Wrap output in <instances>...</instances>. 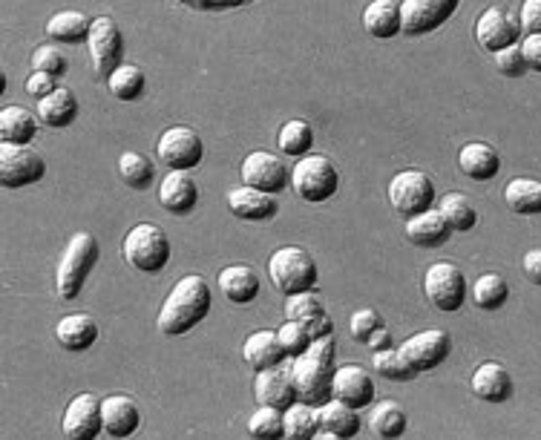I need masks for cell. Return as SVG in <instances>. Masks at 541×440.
Listing matches in <instances>:
<instances>
[{"label":"cell","instance_id":"1","mask_svg":"<svg viewBox=\"0 0 541 440\" xmlns=\"http://www.w3.org/2000/svg\"><path fill=\"white\" fill-rule=\"evenodd\" d=\"M211 305V285L199 274H188L170 288L167 300L162 302V311H159V320H156L159 331L165 337H182L211 314Z\"/></svg>","mask_w":541,"mask_h":440},{"label":"cell","instance_id":"2","mask_svg":"<svg viewBox=\"0 0 541 440\" xmlns=\"http://www.w3.org/2000/svg\"><path fill=\"white\" fill-rule=\"evenodd\" d=\"M334 354L337 343L334 334H326L320 340H314L311 346L291 357V371H294V386L297 397L306 400L311 406H323L331 397V377H334Z\"/></svg>","mask_w":541,"mask_h":440},{"label":"cell","instance_id":"3","mask_svg":"<svg viewBox=\"0 0 541 440\" xmlns=\"http://www.w3.org/2000/svg\"><path fill=\"white\" fill-rule=\"evenodd\" d=\"M98 239L90 231L72 233L61 262H58V277H55V291L61 300H75L84 288L87 277L93 274L95 262H98Z\"/></svg>","mask_w":541,"mask_h":440},{"label":"cell","instance_id":"4","mask_svg":"<svg viewBox=\"0 0 541 440\" xmlns=\"http://www.w3.org/2000/svg\"><path fill=\"white\" fill-rule=\"evenodd\" d=\"M268 277L274 282V288L291 297V294H300V291H314L317 285V262L314 256L297 248V245H288V248H280L274 251L271 259H268Z\"/></svg>","mask_w":541,"mask_h":440},{"label":"cell","instance_id":"5","mask_svg":"<svg viewBox=\"0 0 541 440\" xmlns=\"http://www.w3.org/2000/svg\"><path fill=\"white\" fill-rule=\"evenodd\" d=\"M291 187L308 205H323L340 187V173L329 156L308 153L291 167Z\"/></svg>","mask_w":541,"mask_h":440},{"label":"cell","instance_id":"6","mask_svg":"<svg viewBox=\"0 0 541 440\" xmlns=\"http://www.w3.org/2000/svg\"><path fill=\"white\" fill-rule=\"evenodd\" d=\"M124 259L142 271V274H159L170 262V239L159 225L142 222L124 236Z\"/></svg>","mask_w":541,"mask_h":440},{"label":"cell","instance_id":"7","mask_svg":"<svg viewBox=\"0 0 541 440\" xmlns=\"http://www.w3.org/2000/svg\"><path fill=\"white\" fill-rule=\"evenodd\" d=\"M424 294L438 311L452 314L467 302V279L464 271L452 262H432L424 274Z\"/></svg>","mask_w":541,"mask_h":440},{"label":"cell","instance_id":"8","mask_svg":"<svg viewBox=\"0 0 541 440\" xmlns=\"http://www.w3.org/2000/svg\"><path fill=\"white\" fill-rule=\"evenodd\" d=\"M389 202L403 219L435 208V182L424 170H400L389 182Z\"/></svg>","mask_w":541,"mask_h":440},{"label":"cell","instance_id":"9","mask_svg":"<svg viewBox=\"0 0 541 440\" xmlns=\"http://www.w3.org/2000/svg\"><path fill=\"white\" fill-rule=\"evenodd\" d=\"M47 173L44 159L29 150V144H12L3 141L0 144V182L3 187H26L41 182Z\"/></svg>","mask_w":541,"mask_h":440},{"label":"cell","instance_id":"10","mask_svg":"<svg viewBox=\"0 0 541 440\" xmlns=\"http://www.w3.org/2000/svg\"><path fill=\"white\" fill-rule=\"evenodd\" d=\"M461 0H400L403 35L421 38L444 26L458 12Z\"/></svg>","mask_w":541,"mask_h":440},{"label":"cell","instance_id":"11","mask_svg":"<svg viewBox=\"0 0 541 440\" xmlns=\"http://www.w3.org/2000/svg\"><path fill=\"white\" fill-rule=\"evenodd\" d=\"M156 156L167 170H193L205 159V144L193 127H170L156 144Z\"/></svg>","mask_w":541,"mask_h":440},{"label":"cell","instance_id":"12","mask_svg":"<svg viewBox=\"0 0 541 440\" xmlns=\"http://www.w3.org/2000/svg\"><path fill=\"white\" fill-rule=\"evenodd\" d=\"M239 176H242V185L257 187L265 193H283L288 182H291V173L280 156L268 153V150H254L242 159L239 167Z\"/></svg>","mask_w":541,"mask_h":440},{"label":"cell","instance_id":"13","mask_svg":"<svg viewBox=\"0 0 541 440\" xmlns=\"http://www.w3.org/2000/svg\"><path fill=\"white\" fill-rule=\"evenodd\" d=\"M406 363L415 369V374H424V371L438 369L452 351V340H449L447 331L441 328H429V331H418L412 337H406V343L400 346Z\"/></svg>","mask_w":541,"mask_h":440},{"label":"cell","instance_id":"14","mask_svg":"<svg viewBox=\"0 0 541 440\" xmlns=\"http://www.w3.org/2000/svg\"><path fill=\"white\" fill-rule=\"evenodd\" d=\"M254 397L259 406H274V409H288L297 403V386H294V371H291V357L283 360L280 366L257 371L254 377Z\"/></svg>","mask_w":541,"mask_h":440},{"label":"cell","instance_id":"15","mask_svg":"<svg viewBox=\"0 0 541 440\" xmlns=\"http://www.w3.org/2000/svg\"><path fill=\"white\" fill-rule=\"evenodd\" d=\"M87 47L93 55L95 72L101 78H110V72L116 70L121 64V55H124V38H121V29L116 26L113 18H95L90 26V38H87Z\"/></svg>","mask_w":541,"mask_h":440},{"label":"cell","instance_id":"16","mask_svg":"<svg viewBox=\"0 0 541 440\" xmlns=\"http://www.w3.org/2000/svg\"><path fill=\"white\" fill-rule=\"evenodd\" d=\"M64 435L72 440H93L104 432V420H101V400L95 394L84 392L75 394L61 420Z\"/></svg>","mask_w":541,"mask_h":440},{"label":"cell","instance_id":"17","mask_svg":"<svg viewBox=\"0 0 541 440\" xmlns=\"http://www.w3.org/2000/svg\"><path fill=\"white\" fill-rule=\"evenodd\" d=\"M331 397L349 403L354 409H366L375 403V380L366 369H360L357 363L337 366L331 377Z\"/></svg>","mask_w":541,"mask_h":440},{"label":"cell","instance_id":"18","mask_svg":"<svg viewBox=\"0 0 541 440\" xmlns=\"http://www.w3.org/2000/svg\"><path fill=\"white\" fill-rule=\"evenodd\" d=\"M521 38V24L516 18H510L504 9L498 6H490L481 12V18L475 21V41L487 52H498V49L510 47V44H518Z\"/></svg>","mask_w":541,"mask_h":440},{"label":"cell","instance_id":"19","mask_svg":"<svg viewBox=\"0 0 541 440\" xmlns=\"http://www.w3.org/2000/svg\"><path fill=\"white\" fill-rule=\"evenodd\" d=\"M228 210L236 219H245V222H268L277 216L280 202L274 193H265L251 185H239L228 193Z\"/></svg>","mask_w":541,"mask_h":440},{"label":"cell","instance_id":"20","mask_svg":"<svg viewBox=\"0 0 541 440\" xmlns=\"http://www.w3.org/2000/svg\"><path fill=\"white\" fill-rule=\"evenodd\" d=\"M159 202L173 216H188L199 205V185L190 176V170H167L159 185Z\"/></svg>","mask_w":541,"mask_h":440},{"label":"cell","instance_id":"21","mask_svg":"<svg viewBox=\"0 0 541 440\" xmlns=\"http://www.w3.org/2000/svg\"><path fill=\"white\" fill-rule=\"evenodd\" d=\"M360 409H354L349 403L329 397L323 406H317V415H320V432L314 438L320 440H346L354 438L360 432Z\"/></svg>","mask_w":541,"mask_h":440},{"label":"cell","instance_id":"22","mask_svg":"<svg viewBox=\"0 0 541 440\" xmlns=\"http://www.w3.org/2000/svg\"><path fill=\"white\" fill-rule=\"evenodd\" d=\"M101 420H104V432L110 438H130L139 432L142 412H139L136 400H130L127 394H110L101 400Z\"/></svg>","mask_w":541,"mask_h":440},{"label":"cell","instance_id":"23","mask_svg":"<svg viewBox=\"0 0 541 440\" xmlns=\"http://www.w3.org/2000/svg\"><path fill=\"white\" fill-rule=\"evenodd\" d=\"M242 360L251 366L254 371L271 369V366H280L283 360H288L285 346L280 343V334L271 331V328H262L245 337L242 343Z\"/></svg>","mask_w":541,"mask_h":440},{"label":"cell","instance_id":"24","mask_svg":"<svg viewBox=\"0 0 541 440\" xmlns=\"http://www.w3.org/2000/svg\"><path fill=\"white\" fill-rule=\"evenodd\" d=\"M452 236V228L438 208L421 210L406 219V239L418 248H441Z\"/></svg>","mask_w":541,"mask_h":440},{"label":"cell","instance_id":"25","mask_svg":"<svg viewBox=\"0 0 541 440\" xmlns=\"http://www.w3.org/2000/svg\"><path fill=\"white\" fill-rule=\"evenodd\" d=\"M458 167L472 182H490L501 170V156L487 141H470L458 153Z\"/></svg>","mask_w":541,"mask_h":440},{"label":"cell","instance_id":"26","mask_svg":"<svg viewBox=\"0 0 541 440\" xmlns=\"http://www.w3.org/2000/svg\"><path fill=\"white\" fill-rule=\"evenodd\" d=\"M219 291L225 300H231L234 305H248L259 297V274L251 265H228L219 271Z\"/></svg>","mask_w":541,"mask_h":440},{"label":"cell","instance_id":"27","mask_svg":"<svg viewBox=\"0 0 541 440\" xmlns=\"http://www.w3.org/2000/svg\"><path fill=\"white\" fill-rule=\"evenodd\" d=\"M472 394L484 403H504L513 394V377L501 363H481L470 380Z\"/></svg>","mask_w":541,"mask_h":440},{"label":"cell","instance_id":"28","mask_svg":"<svg viewBox=\"0 0 541 440\" xmlns=\"http://www.w3.org/2000/svg\"><path fill=\"white\" fill-rule=\"evenodd\" d=\"M363 29L380 38V41H389L403 32V21H400V3L398 0H372L366 9H363Z\"/></svg>","mask_w":541,"mask_h":440},{"label":"cell","instance_id":"29","mask_svg":"<svg viewBox=\"0 0 541 440\" xmlns=\"http://www.w3.org/2000/svg\"><path fill=\"white\" fill-rule=\"evenodd\" d=\"M55 337L67 351H87L98 340V323L90 314H67L55 325Z\"/></svg>","mask_w":541,"mask_h":440},{"label":"cell","instance_id":"30","mask_svg":"<svg viewBox=\"0 0 541 440\" xmlns=\"http://www.w3.org/2000/svg\"><path fill=\"white\" fill-rule=\"evenodd\" d=\"M75 116H78V98L67 87H58L38 101V118L44 127H52V130L70 127Z\"/></svg>","mask_w":541,"mask_h":440},{"label":"cell","instance_id":"31","mask_svg":"<svg viewBox=\"0 0 541 440\" xmlns=\"http://www.w3.org/2000/svg\"><path fill=\"white\" fill-rule=\"evenodd\" d=\"M90 26H93V21L84 12L64 9V12L49 18L47 35L49 41H58V44H84L90 38Z\"/></svg>","mask_w":541,"mask_h":440},{"label":"cell","instance_id":"32","mask_svg":"<svg viewBox=\"0 0 541 440\" xmlns=\"http://www.w3.org/2000/svg\"><path fill=\"white\" fill-rule=\"evenodd\" d=\"M38 121L41 118L29 113L26 107H3L0 113V139L12 144H32L38 136Z\"/></svg>","mask_w":541,"mask_h":440},{"label":"cell","instance_id":"33","mask_svg":"<svg viewBox=\"0 0 541 440\" xmlns=\"http://www.w3.org/2000/svg\"><path fill=\"white\" fill-rule=\"evenodd\" d=\"M504 202L513 213L521 216H539L541 213V182L530 176H518L504 187Z\"/></svg>","mask_w":541,"mask_h":440},{"label":"cell","instance_id":"34","mask_svg":"<svg viewBox=\"0 0 541 440\" xmlns=\"http://www.w3.org/2000/svg\"><path fill=\"white\" fill-rule=\"evenodd\" d=\"M409 426L406 409L400 406L398 400H380L375 403L372 415H369V429L375 432L377 438H400Z\"/></svg>","mask_w":541,"mask_h":440},{"label":"cell","instance_id":"35","mask_svg":"<svg viewBox=\"0 0 541 440\" xmlns=\"http://www.w3.org/2000/svg\"><path fill=\"white\" fill-rule=\"evenodd\" d=\"M277 144H280V153L288 156V159H303L314 147V130L303 118H291L280 127Z\"/></svg>","mask_w":541,"mask_h":440},{"label":"cell","instance_id":"36","mask_svg":"<svg viewBox=\"0 0 541 440\" xmlns=\"http://www.w3.org/2000/svg\"><path fill=\"white\" fill-rule=\"evenodd\" d=\"M283 415H285V438L308 440L320 432V415H317V406H311V403H306V400L291 403Z\"/></svg>","mask_w":541,"mask_h":440},{"label":"cell","instance_id":"37","mask_svg":"<svg viewBox=\"0 0 541 440\" xmlns=\"http://www.w3.org/2000/svg\"><path fill=\"white\" fill-rule=\"evenodd\" d=\"M438 210L444 213V219H447L452 231L467 233L478 225V210L472 205L470 196H464V193H447V196H441Z\"/></svg>","mask_w":541,"mask_h":440},{"label":"cell","instance_id":"38","mask_svg":"<svg viewBox=\"0 0 541 440\" xmlns=\"http://www.w3.org/2000/svg\"><path fill=\"white\" fill-rule=\"evenodd\" d=\"M510 300V285L501 274H481L472 285V302L481 308V311H498L504 302Z\"/></svg>","mask_w":541,"mask_h":440},{"label":"cell","instance_id":"39","mask_svg":"<svg viewBox=\"0 0 541 440\" xmlns=\"http://www.w3.org/2000/svg\"><path fill=\"white\" fill-rule=\"evenodd\" d=\"M107 87L118 101H136V98H142L147 78H144L142 67H136V64H118L107 78Z\"/></svg>","mask_w":541,"mask_h":440},{"label":"cell","instance_id":"40","mask_svg":"<svg viewBox=\"0 0 541 440\" xmlns=\"http://www.w3.org/2000/svg\"><path fill=\"white\" fill-rule=\"evenodd\" d=\"M118 173H121V179L133 190H147V187L153 185V179H156V164L150 162L147 156H142V153H136V150H127L118 159Z\"/></svg>","mask_w":541,"mask_h":440},{"label":"cell","instance_id":"41","mask_svg":"<svg viewBox=\"0 0 541 440\" xmlns=\"http://www.w3.org/2000/svg\"><path fill=\"white\" fill-rule=\"evenodd\" d=\"M372 369H375L380 377L392 380V383H406V380H412V377H415V369L406 363L403 351L392 346L380 348V351H372Z\"/></svg>","mask_w":541,"mask_h":440},{"label":"cell","instance_id":"42","mask_svg":"<svg viewBox=\"0 0 541 440\" xmlns=\"http://www.w3.org/2000/svg\"><path fill=\"white\" fill-rule=\"evenodd\" d=\"M248 435H251V438H268V440L285 438L283 409L259 406L257 412L251 415V420H248Z\"/></svg>","mask_w":541,"mask_h":440},{"label":"cell","instance_id":"43","mask_svg":"<svg viewBox=\"0 0 541 440\" xmlns=\"http://www.w3.org/2000/svg\"><path fill=\"white\" fill-rule=\"evenodd\" d=\"M277 334H280V343L285 346V354H288V357L303 354V351L314 343L303 320H285V323L277 328Z\"/></svg>","mask_w":541,"mask_h":440},{"label":"cell","instance_id":"44","mask_svg":"<svg viewBox=\"0 0 541 440\" xmlns=\"http://www.w3.org/2000/svg\"><path fill=\"white\" fill-rule=\"evenodd\" d=\"M326 305L314 291H300L285 300V320H308L314 314H323Z\"/></svg>","mask_w":541,"mask_h":440},{"label":"cell","instance_id":"45","mask_svg":"<svg viewBox=\"0 0 541 440\" xmlns=\"http://www.w3.org/2000/svg\"><path fill=\"white\" fill-rule=\"evenodd\" d=\"M493 58L495 70H498V75H504V78H521L524 72H530L527 70V61H524V52H521V41L498 49Z\"/></svg>","mask_w":541,"mask_h":440},{"label":"cell","instance_id":"46","mask_svg":"<svg viewBox=\"0 0 541 440\" xmlns=\"http://www.w3.org/2000/svg\"><path fill=\"white\" fill-rule=\"evenodd\" d=\"M67 55L61 52L58 47H38L32 52V70H41L49 72V75H64L67 72Z\"/></svg>","mask_w":541,"mask_h":440},{"label":"cell","instance_id":"47","mask_svg":"<svg viewBox=\"0 0 541 440\" xmlns=\"http://www.w3.org/2000/svg\"><path fill=\"white\" fill-rule=\"evenodd\" d=\"M380 325H383V320H380V314H377L375 308H360V311H354L352 317H349V334L357 343H366L372 337V331L380 328Z\"/></svg>","mask_w":541,"mask_h":440},{"label":"cell","instance_id":"48","mask_svg":"<svg viewBox=\"0 0 541 440\" xmlns=\"http://www.w3.org/2000/svg\"><path fill=\"white\" fill-rule=\"evenodd\" d=\"M52 90H58L55 87V75H49V72H41V70H35L29 78H26V93L32 95V98H47Z\"/></svg>","mask_w":541,"mask_h":440},{"label":"cell","instance_id":"49","mask_svg":"<svg viewBox=\"0 0 541 440\" xmlns=\"http://www.w3.org/2000/svg\"><path fill=\"white\" fill-rule=\"evenodd\" d=\"M521 52H524L527 70L541 72V32L524 35V38H521Z\"/></svg>","mask_w":541,"mask_h":440},{"label":"cell","instance_id":"50","mask_svg":"<svg viewBox=\"0 0 541 440\" xmlns=\"http://www.w3.org/2000/svg\"><path fill=\"white\" fill-rule=\"evenodd\" d=\"M521 29H524V35L541 32V0H524L521 3Z\"/></svg>","mask_w":541,"mask_h":440},{"label":"cell","instance_id":"51","mask_svg":"<svg viewBox=\"0 0 541 440\" xmlns=\"http://www.w3.org/2000/svg\"><path fill=\"white\" fill-rule=\"evenodd\" d=\"M190 9H202V12H219V9H239L251 0H182Z\"/></svg>","mask_w":541,"mask_h":440},{"label":"cell","instance_id":"52","mask_svg":"<svg viewBox=\"0 0 541 440\" xmlns=\"http://www.w3.org/2000/svg\"><path fill=\"white\" fill-rule=\"evenodd\" d=\"M521 271H524V277L530 279L533 285H539L541 288V248H533V251L524 254V259H521Z\"/></svg>","mask_w":541,"mask_h":440},{"label":"cell","instance_id":"53","mask_svg":"<svg viewBox=\"0 0 541 440\" xmlns=\"http://www.w3.org/2000/svg\"><path fill=\"white\" fill-rule=\"evenodd\" d=\"M308 328V334H311V340H320V337H326V334H334V325H331L329 314L323 311V314H314V317H308L303 320Z\"/></svg>","mask_w":541,"mask_h":440},{"label":"cell","instance_id":"54","mask_svg":"<svg viewBox=\"0 0 541 440\" xmlns=\"http://www.w3.org/2000/svg\"><path fill=\"white\" fill-rule=\"evenodd\" d=\"M366 346L372 348V351H380V348H389L392 346V331L386 328V325H380L372 331V337L366 340Z\"/></svg>","mask_w":541,"mask_h":440}]
</instances>
